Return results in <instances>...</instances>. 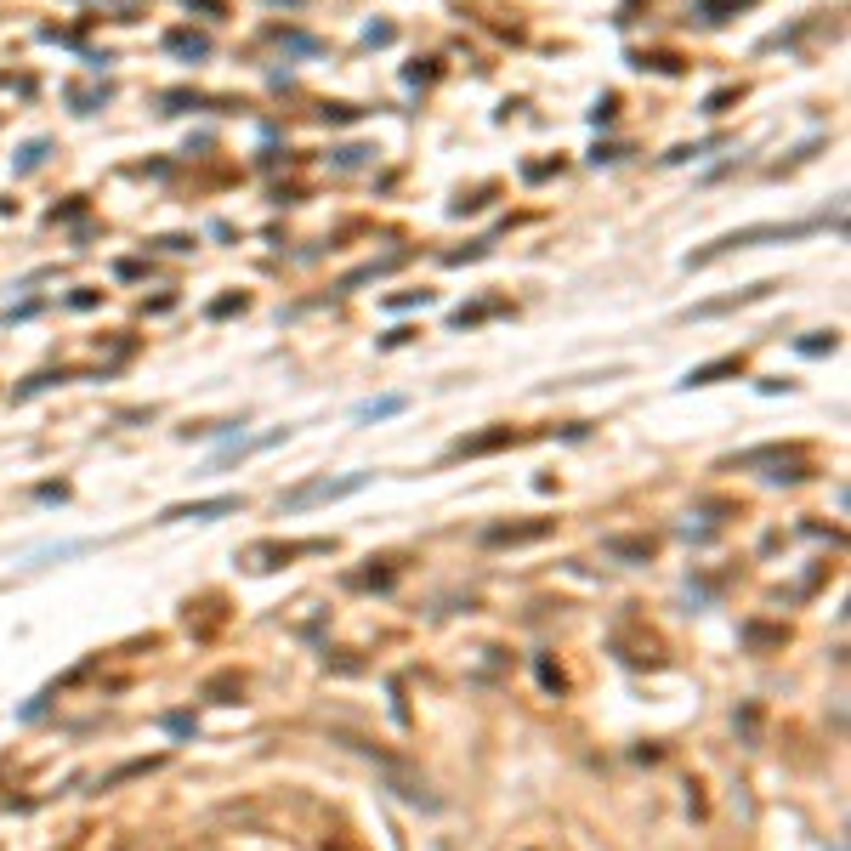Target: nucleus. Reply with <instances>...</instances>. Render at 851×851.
<instances>
[{
    "mask_svg": "<svg viewBox=\"0 0 851 851\" xmlns=\"http://www.w3.org/2000/svg\"><path fill=\"white\" fill-rule=\"evenodd\" d=\"M823 227H829V216H806V222H755V227L721 233L715 244L693 250V256H687V267H710L715 256H732V250H761V244H795V239H812V233H823Z\"/></svg>",
    "mask_w": 851,
    "mask_h": 851,
    "instance_id": "obj_1",
    "label": "nucleus"
},
{
    "mask_svg": "<svg viewBox=\"0 0 851 851\" xmlns=\"http://www.w3.org/2000/svg\"><path fill=\"white\" fill-rule=\"evenodd\" d=\"M369 477H375V471H347V477H313V483L290 488V494L278 500V511H307V505H324V500H347V494L369 488Z\"/></svg>",
    "mask_w": 851,
    "mask_h": 851,
    "instance_id": "obj_2",
    "label": "nucleus"
},
{
    "mask_svg": "<svg viewBox=\"0 0 851 851\" xmlns=\"http://www.w3.org/2000/svg\"><path fill=\"white\" fill-rule=\"evenodd\" d=\"M341 744H352L358 755H369V761H375V772L386 778V789H392L398 800H409V806H426V812H437V795L415 778V772H409V766H398V761H386V755H375V749H369L364 738H341Z\"/></svg>",
    "mask_w": 851,
    "mask_h": 851,
    "instance_id": "obj_3",
    "label": "nucleus"
},
{
    "mask_svg": "<svg viewBox=\"0 0 851 851\" xmlns=\"http://www.w3.org/2000/svg\"><path fill=\"white\" fill-rule=\"evenodd\" d=\"M244 494H216V500H193V505H165L159 522H216V517H239Z\"/></svg>",
    "mask_w": 851,
    "mask_h": 851,
    "instance_id": "obj_4",
    "label": "nucleus"
},
{
    "mask_svg": "<svg viewBox=\"0 0 851 851\" xmlns=\"http://www.w3.org/2000/svg\"><path fill=\"white\" fill-rule=\"evenodd\" d=\"M778 290V284H749V290H738V296H721V301H698L687 318H721V313H732V307H749V301H766Z\"/></svg>",
    "mask_w": 851,
    "mask_h": 851,
    "instance_id": "obj_5",
    "label": "nucleus"
},
{
    "mask_svg": "<svg viewBox=\"0 0 851 851\" xmlns=\"http://www.w3.org/2000/svg\"><path fill=\"white\" fill-rule=\"evenodd\" d=\"M505 443H517V432L511 426H494V432H483V437H460L454 443V460H471V454H494V449H505Z\"/></svg>",
    "mask_w": 851,
    "mask_h": 851,
    "instance_id": "obj_6",
    "label": "nucleus"
},
{
    "mask_svg": "<svg viewBox=\"0 0 851 851\" xmlns=\"http://www.w3.org/2000/svg\"><path fill=\"white\" fill-rule=\"evenodd\" d=\"M727 375H744V358H738V352H732V358H715V364L687 369V381L681 386H715V381H727Z\"/></svg>",
    "mask_w": 851,
    "mask_h": 851,
    "instance_id": "obj_7",
    "label": "nucleus"
},
{
    "mask_svg": "<svg viewBox=\"0 0 851 851\" xmlns=\"http://www.w3.org/2000/svg\"><path fill=\"white\" fill-rule=\"evenodd\" d=\"M165 46H171L176 57H188V63H205L210 57V35H193V29H171Z\"/></svg>",
    "mask_w": 851,
    "mask_h": 851,
    "instance_id": "obj_8",
    "label": "nucleus"
},
{
    "mask_svg": "<svg viewBox=\"0 0 851 851\" xmlns=\"http://www.w3.org/2000/svg\"><path fill=\"white\" fill-rule=\"evenodd\" d=\"M403 261V250H392V256H381V261H364V267H358V273H347L341 278V284H335V290H341V296H352V290H358V284H369V278H381V273H392V267H398Z\"/></svg>",
    "mask_w": 851,
    "mask_h": 851,
    "instance_id": "obj_9",
    "label": "nucleus"
},
{
    "mask_svg": "<svg viewBox=\"0 0 851 851\" xmlns=\"http://www.w3.org/2000/svg\"><path fill=\"white\" fill-rule=\"evenodd\" d=\"M551 522H528V528H488V545H528V539H545Z\"/></svg>",
    "mask_w": 851,
    "mask_h": 851,
    "instance_id": "obj_10",
    "label": "nucleus"
},
{
    "mask_svg": "<svg viewBox=\"0 0 851 851\" xmlns=\"http://www.w3.org/2000/svg\"><path fill=\"white\" fill-rule=\"evenodd\" d=\"M749 0H693V18H704V23H721V18H732V12H744Z\"/></svg>",
    "mask_w": 851,
    "mask_h": 851,
    "instance_id": "obj_11",
    "label": "nucleus"
},
{
    "mask_svg": "<svg viewBox=\"0 0 851 851\" xmlns=\"http://www.w3.org/2000/svg\"><path fill=\"white\" fill-rule=\"evenodd\" d=\"M505 313V301H477V307H460L454 313V330H471V324H483V318Z\"/></svg>",
    "mask_w": 851,
    "mask_h": 851,
    "instance_id": "obj_12",
    "label": "nucleus"
},
{
    "mask_svg": "<svg viewBox=\"0 0 851 851\" xmlns=\"http://www.w3.org/2000/svg\"><path fill=\"white\" fill-rule=\"evenodd\" d=\"M46 154H52V142H46V137L23 142V148H18V176H23V171H35V165H46Z\"/></svg>",
    "mask_w": 851,
    "mask_h": 851,
    "instance_id": "obj_13",
    "label": "nucleus"
},
{
    "mask_svg": "<svg viewBox=\"0 0 851 851\" xmlns=\"http://www.w3.org/2000/svg\"><path fill=\"white\" fill-rule=\"evenodd\" d=\"M608 556H630V562H647V556H653V539H608Z\"/></svg>",
    "mask_w": 851,
    "mask_h": 851,
    "instance_id": "obj_14",
    "label": "nucleus"
},
{
    "mask_svg": "<svg viewBox=\"0 0 851 851\" xmlns=\"http://www.w3.org/2000/svg\"><path fill=\"white\" fill-rule=\"evenodd\" d=\"M403 409V398H369V403H358V420H386V415H398Z\"/></svg>",
    "mask_w": 851,
    "mask_h": 851,
    "instance_id": "obj_15",
    "label": "nucleus"
},
{
    "mask_svg": "<svg viewBox=\"0 0 851 851\" xmlns=\"http://www.w3.org/2000/svg\"><path fill=\"white\" fill-rule=\"evenodd\" d=\"M834 347H840V335H834V330L806 335V341H800V352H806V358H823V352H834Z\"/></svg>",
    "mask_w": 851,
    "mask_h": 851,
    "instance_id": "obj_16",
    "label": "nucleus"
},
{
    "mask_svg": "<svg viewBox=\"0 0 851 851\" xmlns=\"http://www.w3.org/2000/svg\"><path fill=\"white\" fill-rule=\"evenodd\" d=\"M369 154H375V148H358V142H352V148H335V165H341V171H358Z\"/></svg>",
    "mask_w": 851,
    "mask_h": 851,
    "instance_id": "obj_17",
    "label": "nucleus"
},
{
    "mask_svg": "<svg viewBox=\"0 0 851 851\" xmlns=\"http://www.w3.org/2000/svg\"><path fill=\"white\" fill-rule=\"evenodd\" d=\"M426 301H432V290H403V296H392L386 307H392V313H409V307H426Z\"/></svg>",
    "mask_w": 851,
    "mask_h": 851,
    "instance_id": "obj_18",
    "label": "nucleus"
},
{
    "mask_svg": "<svg viewBox=\"0 0 851 851\" xmlns=\"http://www.w3.org/2000/svg\"><path fill=\"white\" fill-rule=\"evenodd\" d=\"M392 40H398L392 23H369V29H364V46H392Z\"/></svg>",
    "mask_w": 851,
    "mask_h": 851,
    "instance_id": "obj_19",
    "label": "nucleus"
},
{
    "mask_svg": "<svg viewBox=\"0 0 851 851\" xmlns=\"http://www.w3.org/2000/svg\"><path fill=\"white\" fill-rule=\"evenodd\" d=\"M732 103H738V86H721V91L710 97V103H704V114H727Z\"/></svg>",
    "mask_w": 851,
    "mask_h": 851,
    "instance_id": "obj_20",
    "label": "nucleus"
},
{
    "mask_svg": "<svg viewBox=\"0 0 851 851\" xmlns=\"http://www.w3.org/2000/svg\"><path fill=\"white\" fill-rule=\"evenodd\" d=\"M477 256H488V239H477V244H466V250H449V267H460V261H477Z\"/></svg>",
    "mask_w": 851,
    "mask_h": 851,
    "instance_id": "obj_21",
    "label": "nucleus"
},
{
    "mask_svg": "<svg viewBox=\"0 0 851 851\" xmlns=\"http://www.w3.org/2000/svg\"><path fill=\"white\" fill-rule=\"evenodd\" d=\"M284 40V46H290V52H301V57H313V52H324V46H318L313 35H278Z\"/></svg>",
    "mask_w": 851,
    "mask_h": 851,
    "instance_id": "obj_22",
    "label": "nucleus"
},
{
    "mask_svg": "<svg viewBox=\"0 0 851 851\" xmlns=\"http://www.w3.org/2000/svg\"><path fill=\"white\" fill-rule=\"evenodd\" d=\"M244 313V296H222V301H210V318H233Z\"/></svg>",
    "mask_w": 851,
    "mask_h": 851,
    "instance_id": "obj_23",
    "label": "nucleus"
},
{
    "mask_svg": "<svg viewBox=\"0 0 851 851\" xmlns=\"http://www.w3.org/2000/svg\"><path fill=\"white\" fill-rule=\"evenodd\" d=\"M619 154H625V148H613V142H596V148H591V165H613Z\"/></svg>",
    "mask_w": 851,
    "mask_h": 851,
    "instance_id": "obj_24",
    "label": "nucleus"
},
{
    "mask_svg": "<svg viewBox=\"0 0 851 851\" xmlns=\"http://www.w3.org/2000/svg\"><path fill=\"white\" fill-rule=\"evenodd\" d=\"M165 727H171L176 738H193V715H165Z\"/></svg>",
    "mask_w": 851,
    "mask_h": 851,
    "instance_id": "obj_25",
    "label": "nucleus"
},
{
    "mask_svg": "<svg viewBox=\"0 0 851 851\" xmlns=\"http://www.w3.org/2000/svg\"><path fill=\"white\" fill-rule=\"evenodd\" d=\"M613 114H619V103H613V97H602V103H596V108H591V120H596V125H608V120H613Z\"/></svg>",
    "mask_w": 851,
    "mask_h": 851,
    "instance_id": "obj_26",
    "label": "nucleus"
},
{
    "mask_svg": "<svg viewBox=\"0 0 851 851\" xmlns=\"http://www.w3.org/2000/svg\"><path fill=\"white\" fill-rule=\"evenodd\" d=\"M188 12H210V18H222L227 0H188Z\"/></svg>",
    "mask_w": 851,
    "mask_h": 851,
    "instance_id": "obj_27",
    "label": "nucleus"
},
{
    "mask_svg": "<svg viewBox=\"0 0 851 851\" xmlns=\"http://www.w3.org/2000/svg\"><path fill=\"white\" fill-rule=\"evenodd\" d=\"M273 6H301V0H273Z\"/></svg>",
    "mask_w": 851,
    "mask_h": 851,
    "instance_id": "obj_28",
    "label": "nucleus"
},
{
    "mask_svg": "<svg viewBox=\"0 0 851 851\" xmlns=\"http://www.w3.org/2000/svg\"><path fill=\"white\" fill-rule=\"evenodd\" d=\"M829 851H840V846H829Z\"/></svg>",
    "mask_w": 851,
    "mask_h": 851,
    "instance_id": "obj_29",
    "label": "nucleus"
}]
</instances>
